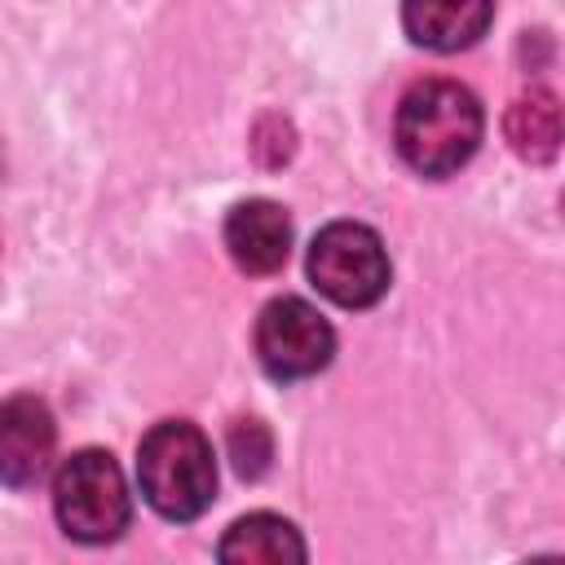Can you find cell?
Wrapping results in <instances>:
<instances>
[{
  "instance_id": "2",
  "label": "cell",
  "mask_w": 565,
  "mask_h": 565,
  "mask_svg": "<svg viewBox=\"0 0 565 565\" xmlns=\"http://www.w3.org/2000/svg\"><path fill=\"white\" fill-rule=\"evenodd\" d=\"M137 481L159 516L194 521L216 494L212 441L185 419L154 424L137 446Z\"/></svg>"
},
{
  "instance_id": "8",
  "label": "cell",
  "mask_w": 565,
  "mask_h": 565,
  "mask_svg": "<svg viewBox=\"0 0 565 565\" xmlns=\"http://www.w3.org/2000/svg\"><path fill=\"white\" fill-rule=\"evenodd\" d=\"M494 0H402V26L433 53H459L486 35Z\"/></svg>"
},
{
  "instance_id": "11",
  "label": "cell",
  "mask_w": 565,
  "mask_h": 565,
  "mask_svg": "<svg viewBox=\"0 0 565 565\" xmlns=\"http://www.w3.org/2000/svg\"><path fill=\"white\" fill-rule=\"evenodd\" d=\"M230 459H234L238 477L256 481V477L269 468V459H274V437H269V428H265L260 419H234V428H230Z\"/></svg>"
},
{
  "instance_id": "9",
  "label": "cell",
  "mask_w": 565,
  "mask_h": 565,
  "mask_svg": "<svg viewBox=\"0 0 565 565\" xmlns=\"http://www.w3.org/2000/svg\"><path fill=\"white\" fill-rule=\"evenodd\" d=\"M216 556L243 561V565H282V561H305V543L291 521H282L274 512H252L230 525Z\"/></svg>"
},
{
  "instance_id": "5",
  "label": "cell",
  "mask_w": 565,
  "mask_h": 565,
  "mask_svg": "<svg viewBox=\"0 0 565 565\" xmlns=\"http://www.w3.org/2000/svg\"><path fill=\"white\" fill-rule=\"evenodd\" d=\"M335 353L331 322L300 296H278L256 318V358L274 380L318 375Z\"/></svg>"
},
{
  "instance_id": "10",
  "label": "cell",
  "mask_w": 565,
  "mask_h": 565,
  "mask_svg": "<svg viewBox=\"0 0 565 565\" xmlns=\"http://www.w3.org/2000/svg\"><path fill=\"white\" fill-rule=\"evenodd\" d=\"M503 137L525 163H547L561 150V102L547 88L521 93L503 115Z\"/></svg>"
},
{
  "instance_id": "12",
  "label": "cell",
  "mask_w": 565,
  "mask_h": 565,
  "mask_svg": "<svg viewBox=\"0 0 565 565\" xmlns=\"http://www.w3.org/2000/svg\"><path fill=\"white\" fill-rule=\"evenodd\" d=\"M296 150V128L282 119V115H265L252 132V154L265 163V168H282Z\"/></svg>"
},
{
  "instance_id": "4",
  "label": "cell",
  "mask_w": 565,
  "mask_h": 565,
  "mask_svg": "<svg viewBox=\"0 0 565 565\" xmlns=\"http://www.w3.org/2000/svg\"><path fill=\"white\" fill-rule=\"evenodd\" d=\"M388 252L375 230L358 221H331L318 230L309 247V278L313 287L344 305V309H366L388 291Z\"/></svg>"
},
{
  "instance_id": "7",
  "label": "cell",
  "mask_w": 565,
  "mask_h": 565,
  "mask_svg": "<svg viewBox=\"0 0 565 565\" xmlns=\"http://www.w3.org/2000/svg\"><path fill=\"white\" fill-rule=\"evenodd\" d=\"M225 247L247 274H278L291 252V221L274 199H243L225 216Z\"/></svg>"
},
{
  "instance_id": "1",
  "label": "cell",
  "mask_w": 565,
  "mask_h": 565,
  "mask_svg": "<svg viewBox=\"0 0 565 565\" xmlns=\"http://www.w3.org/2000/svg\"><path fill=\"white\" fill-rule=\"evenodd\" d=\"M481 106L455 79H424L397 106V150L424 177L459 172L481 141Z\"/></svg>"
},
{
  "instance_id": "6",
  "label": "cell",
  "mask_w": 565,
  "mask_h": 565,
  "mask_svg": "<svg viewBox=\"0 0 565 565\" xmlns=\"http://www.w3.org/2000/svg\"><path fill=\"white\" fill-rule=\"evenodd\" d=\"M57 424L40 397H9L0 402V481L4 486H35L53 459Z\"/></svg>"
},
{
  "instance_id": "3",
  "label": "cell",
  "mask_w": 565,
  "mask_h": 565,
  "mask_svg": "<svg viewBox=\"0 0 565 565\" xmlns=\"http://www.w3.org/2000/svg\"><path fill=\"white\" fill-rule=\"evenodd\" d=\"M53 508L71 539L110 543L128 530L132 499L119 463L106 450H75L53 477Z\"/></svg>"
}]
</instances>
